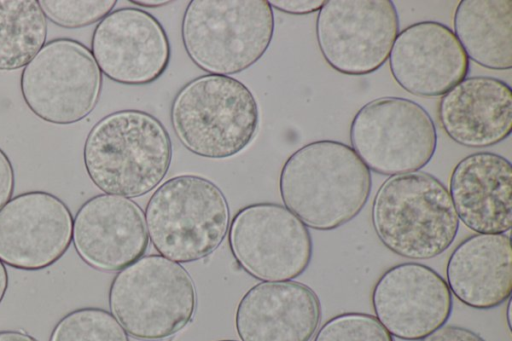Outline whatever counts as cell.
Segmentation results:
<instances>
[{
	"mask_svg": "<svg viewBox=\"0 0 512 341\" xmlns=\"http://www.w3.org/2000/svg\"><path fill=\"white\" fill-rule=\"evenodd\" d=\"M15 174L8 155L0 148V210L12 198Z\"/></svg>",
	"mask_w": 512,
	"mask_h": 341,
	"instance_id": "28",
	"label": "cell"
},
{
	"mask_svg": "<svg viewBox=\"0 0 512 341\" xmlns=\"http://www.w3.org/2000/svg\"><path fill=\"white\" fill-rule=\"evenodd\" d=\"M372 176L351 146L317 140L293 152L279 175L284 206L307 227L331 231L353 220L365 207Z\"/></svg>",
	"mask_w": 512,
	"mask_h": 341,
	"instance_id": "1",
	"label": "cell"
},
{
	"mask_svg": "<svg viewBox=\"0 0 512 341\" xmlns=\"http://www.w3.org/2000/svg\"><path fill=\"white\" fill-rule=\"evenodd\" d=\"M149 239L159 255L177 263L201 260L223 242L230 212L222 190L194 174L174 176L150 196L144 212Z\"/></svg>",
	"mask_w": 512,
	"mask_h": 341,
	"instance_id": "6",
	"label": "cell"
},
{
	"mask_svg": "<svg viewBox=\"0 0 512 341\" xmlns=\"http://www.w3.org/2000/svg\"><path fill=\"white\" fill-rule=\"evenodd\" d=\"M315 33L331 68L362 76L388 60L399 33V17L390 0H328L318 11Z\"/></svg>",
	"mask_w": 512,
	"mask_h": 341,
	"instance_id": "11",
	"label": "cell"
},
{
	"mask_svg": "<svg viewBox=\"0 0 512 341\" xmlns=\"http://www.w3.org/2000/svg\"><path fill=\"white\" fill-rule=\"evenodd\" d=\"M437 114L443 130L457 144L494 146L512 131L511 87L495 77H467L442 95Z\"/></svg>",
	"mask_w": 512,
	"mask_h": 341,
	"instance_id": "18",
	"label": "cell"
},
{
	"mask_svg": "<svg viewBox=\"0 0 512 341\" xmlns=\"http://www.w3.org/2000/svg\"><path fill=\"white\" fill-rule=\"evenodd\" d=\"M449 193L459 220L478 234H506L512 226V166L494 152L462 158L453 168Z\"/></svg>",
	"mask_w": 512,
	"mask_h": 341,
	"instance_id": "19",
	"label": "cell"
},
{
	"mask_svg": "<svg viewBox=\"0 0 512 341\" xmlns=\"http://www.w3.org/2000/svg\"><path fill=\"white\" fill-rule=\"evenodd\" d=\"M459 221L447 187L423 171L387 178L371 207L380 242L410 260H428L445 252L457 236Z\"/></svg>",
	"mask_w": 512,
	"mask_h": 341,
	"instance_id": "3",
	"label": "cell"
},
{
	"mask_svg": "<svg viewBox=\"0 0 512 341\" xmlns=\"http://www.w3.org/2000/svg\"><path fill=\"white\" fill-rule=\"evenodd\" d=\"M9 277L4 263L0 260V304L2 303L8 290Z\"/></svg>",
	"mask_w": 512,
	"mask_h": 341,
	"instance_id": "30",
	"label": "cell"
},
{
	"mask_svg": "<svg viewBox=\"0 0 512 341\" xmlns=\"http://www.w3.org/2000/svg\"><path fill=\"white\" fill-rule=\"evenodd\" d=\"M72 241L78 256L90 267L120 271L141 258L148 248L144 212L129 198L95 195L76 212Z\"/></svg>",
	"mask_w": 512,
	"mask_h": 341,
	"instance_id": "15",
	"label": "cell"
},
{
	"mask_svg": "<svg viewBox=\"0 0 512 341\" xmlns=\"http://www.w3.org/2000/svg\"><path fill=\"white\" fill-rule=\"evenodd\" d=\"M172 160L170 135L152 114L139 109L112 112L90 129L83 147L84 167L105 194L143 196L165 178Z\"/></svg>",
	"mask_w": 512,
	"mask_h": 341,
	"instance_id": "2",
	"label": "cell"
},
{
	"mask_svg": "<svg viewBox=\"0 0 512 341\" xmlns=\"http://www.w3.org/2000/svg\"><path fill=\"white\" fill-rule=\"evenodd\" d=\"M419 341H486L476 332L461 326L443 325Z\"/></svg>",
	"mask_w": 512,
	"mask_h": 341,
	"instance_id": "26",
	"label": "cell"
},
{
	"mask_svg": "<svg viewBox=\"0 0 512 341\" xmlns=\"http://www.w3.org/2000/svg\"><path fill=\"white\" fill-rule=\"evenodd\" d=\"M102 73L81 42L53 39L24 67L20 77L22 97L40 119L69 125L86 118L96 107Z\"/></svg>",
	"mask_w": 512,
	"mask_h": 341,
	"instance_id": "9",
	"label": "cell"
},
{
	"mask_svg": "<svg viewBox=\"0 0 512 341\" xmlns=\"http://www.w3.org/2000/svg\"><path fill=\"white\" fill-rule=\"evenodd\" d=\"M453 26L468 59L492 70L511 69V0H462Z\"/></svg>",
	"mask_w": 512,
	"mask_h": 341,
	"instance_id": "21",
	"label": "cell"
},
{
	"mask_svg": "<svg viewBox=\"0 0 512 341\" xmlns=\"http://www.w3.org/2000/svg\"><path fill=\"white\" fill-rule=\"evenodd\" d=\"M49 341H129V337L111 312L83 307L64 315L54 326Z\"/></svg>",
	"mask_w": 512,
	"mask_h": 341,
	"instance_id": "23",
	"label": "cell"
},
{
	"mask_svg": "<svg viewBox=\"0 0 512 341\" xmlns=\"http://www.w3.org/2000/svg\"><path fill=\"white\" fill-rule=\"evenodd\" d=\"M108 304L126 333L143 341H159L184 329L197 306L188 271L159 254L142 256L113 277Z\"/></svg>",
	"mask_w": 512,
	"mask_h": 341,
	"instance_id": "7",
	"label": "cell"
},
{
	"mask_svg": "<svg viewBox=\"0 0 512 341\" xmlns=\"http://www.w3.org/2000/svg\"><path fill=\"white\" fill-rule=\"evenodd\" d=\"M274 29V12L267 0H192L182 17L181 38L198 68L231 76L262 58Z\"/></svg>",
	"mask_w": 512,
	"mask_h": 341,
	"instance_id": "5",
	"label": "cell"
},
{
	"mask_svg": "<svg viewBox=\"0 0 512 341\" xmlns=\"http://www.w3.org/2000/svg\"><path fill=\"white\" fill-rule=\"evenodd\" d=\"M46 38L47 19L37 0H0V70L25 67Z\"/></svg>",
	"mask_w": 512,
	"mask_h": 341,
	"instance_id": "22",
	"label": "cell"
},
{
	"mask_svg": "<svg viewBox=\"0 0 512 341\" xmlns=\"http://www.w3.org/2000/svg\"><path fill=\"white\" fill-rule=\"evenodd\" d=\"M91 53L110 80L128 86L149 85L169 66L171 46L160 21L134 7L111 11L96 25Z\"/></svg>",
	"mask_w": 512,
	"mask_h": 341,
	"instance_id": "12",
	"label": "cell"
},
{
	"mask_svg": "<svg viewBox=\"0 0 512 341\" xmlns=\"http://www.w3.org/2000/svg\"><path fill=\"white\" fill-rule=\"evenodd\" d=\"M270 6L278 11L293 14L306 15L318 12L325 1L322 0H272Z\"/></svg>",
	"mask_w": 512,
	"mask_h": 341,
	"instance_id": "27",
	"label": "cell"
},
{
	"mask_svg": "<svg viewBox=\"0 0 512 341\" xmlns=\"http://www.w3.org/2000/svg\"><path fill=\"white\" fill-rule=\"evenodd\" d=\"M313 341H394L377 318L361 312H345L327 320Z\"/></svg>",
	"mask_w": 512,
	"mask_h": 341,
	"instance_id": "24",
	"label": "cell"
},
{
	"mask_svg": "<svg viewBox=\"0 0 512 341\" xmlns=\"http://www.w3.org/2000/svg\"><path fill=\"white\" fill-rule=\"evenodd\" d=\"M511 304H512V301H511V297H510L508 299L507 308H506V320H507V325H508L509 331H511V329H512V325H511Z\"/></svg>",
	"mask_w": 512,
	"mask_h": 341,
	"instance_id": "32",
	"label": "cell"
},
{
	"mask_svg": "<svg viewBox=\"0 0 512 341\" xmlns=\"http://www.w3.org/2000/svg\"><path fill=\"white\" fill-rule=\"evenodd\" d=\"M173 1L170 0H132L130 3L135 4L137 6L142 7H148V8H155V7H161L167 4L172 3Z\"/></svg>",
	"mask_w": 512,
	"mask_h": 341,
	"instance_id": "31",
	"label": "cell"
},
{
	"mask_svg": "<svg viewBox=\"0 0 512 341\" xmlns=\"http://www.w3.org/2000/svg\"><path fill=\"white\" fill-rule=\"evenodd\" d=\"M228 245L239 266L262 282L290 281L312 260L308 227L284 205L253 203L233 216Z\"/></svg>",
	"mask_w": 512,
	"mask_h": 341,
	"instance_id": "10",
	"label": "cell"
},
{
	"mask_svg": "<svg viewBox=\"0 0 512 341\" xmlns=\"http://www.w3.org/2000/svg\"><path fill=\"white\" fill-rule=\"evenodd\" d=\"M321 320V304L308 285L259 282L240 299L235 312L241 341H310Z\"/></svg>",
	"mask_w": 512,
	"mask_h": 341,
	"instance_id": "17",
	"label": "cell"
},
{
	"mask_svg": "<svg viewBox=\"0 0 512 341\" xmlns=\"http://www.w3.org/2000/svg\"><path fill=\"white\" fill-rule=\"evenodd\" d=\"M217 341H238V340H233V339H223V340H217Z\"/></svg>",
	"mask_w": 512,
	"mask_h": 341,
	"instance_id": "33",
	"label": "cell"
},
{
	"mask_svg": "<svg viewBox=\"0 0 512 341\" xmlns=\"http://www.w3.org/2000/svg\"><path fill=\"white\" fill-rule=\"evenodd\" d=\"M0 341H38L22 330H0Z\"/></svg>",
	"mask_w": 512,
	"mask_h": 341,
	"instance_id": "29",
	"label": "cell"
},
{
	"mask_svg": "<svg viewBox=\"0 0 512 341\" xmlns=\"http://www.w3.org/2000/svg\"><path fill=\"white\" fill-rule=\"evenodd\" d=\"M377 320L402 340H421L446 324L453 299L444 278L431 267L403 262L388 268L371 295Z\"/></svg>",
	"mask_w": 512,
	"mask_h": 341,
	"instance_id": "13",
	"label": "cell"
},
{
	"mask_svg": "<svg viewBox=\"0 0 512 341\" xmlns=\"http://www.w3.org/2000/svg\"><path fill=\"white\" fill-rule=\"evenodd\" d=\"M446 282L460 302L480 310L511 297L512 247L507 234H475L462 240L446 265Z\"/></svg>",
	"mask_w": 512,
	"mask_h": 341,
	"instance_id": "20",
	"label": "cell"
},
{
	"mask_svg": "<svg viewBox=\"0 0 512 341\" xmlns=\"http://www.w3.org/2000/svg\"><path fill=\"white\" fill-rule=\"evenodd\" d=\"M49 21L66 29H77L101 21L114 10L116 0H40Z\"/></svg>",
	"mask_w": 512,
	"mask_h": 341,
	"instance_id": "25",
	"label": "cell"
},
{
	"mask_svg": "<svg viewBox=\"0 0 512 341\" xmlns=\"http://www.w3.org/2000/svg\"><path fill=\"white\" fill-rule=\"evenodd\" d=\"M173 132L191 153L226 159L242 152L255 138L260 113L252 91L240 80L204 74L186 84L170 107Z\"/></svg>",
	"mask_w": 512,
	"mask_h": 341,
	"instance_id": "4",
	"label": "cell"
},
{
	"mask_svg": "<svg viewBox=\"0 0 512 341\" xmlns=\"http://www.w3.org/2000/svg\"><path fill=\"white\" fill-rule=\"evenodd\" d=\"M437 130L423 106L403 97L363 105L350 125V142L363 163L378 174L416 172L433 158Z\"/></svg>",
	"mask_w": 512,
	"mask_h": 341,
	"instance_id": "8",
	"label": "cell"
},
{
	"mask_svg": "<svg viewBox=\"0 0 512 341\" xmlns=\"http://www.w3.org/2000/svg\"><path fill=\"white\" fill-rule=\"evenodd\" d=\"M388 59L398 85L421 97L444 95L466 78L470 66L453 30L431 20L399 32Z\"/></svg>",
	"mask_w": 512,
	"mask_h": 341,
	"instance_id": "16",
	"label": "cell"
},
{
	"mask_svg": "<svg viewBox=\"0 0 512 341\" xmlns=\"http://www.w3.org/2000/svg\"><path fill=\"white\" fill-rule=\"evenodd\" d=\"M73 217L56 195L29 191L11 198L0 210V260L25 271L52 266L72 242Z\"/></svg>",
	"mask_w": 512,
	"mask_h": 341,
	"instance_id": "14",
	"label": "cell"
}]
</instances>
